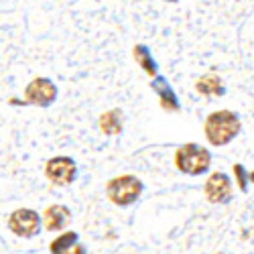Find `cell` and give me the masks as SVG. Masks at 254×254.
Listing matches in <instances>:
<instances>
[{"mask_svg":"<svg viewBox=\"0 0 254 254\" xmlns=\"http://www.w3.org/2000/svg\"><path fill=\"white\" fill-rule=\"evenodd\" d=\"M242 132L240 116L232 110H216L205 116L203 134L211 146H226Z\"/></svg>","mask_w":254,"mask_h":254,"instance_id":"6da1fadb","label":"cell"},{"mask_svg":"<svg viewBox=\"0 0 254 254\" xmlns=\"http://www.w3.org/2000/svg\"><path fill=\"white\" fill-rule=\"evenodd\" d=\"M132 57L138 63V67H142V71L149 75V77H155L159 73V65H157L153 53L149 51V47H146V45H142V43L134 45L132 47Z\"/></svg>","mask_w":254,"mask_h":254,"instance_id":"7c38bea8","label":"cell"},{"mask_svg":"<svg viewBox=\"0 0 254 254\" xmlns=\"http://www.w3.org/2000/svg\"><path fill=\"white\" fill-rule=\"evenodd\" d=\"M98 126L106 136H118L124 130V114L120 108H112L100 114L98 118Z\"/></svg>","mask_w":254,"mask_h":254,"instance_id":"30bf717a","label":"cell"},{"mask_svg":"<svg viewBox=\"0 0 254 254\" xmlns=\"http://www.w3.org/2000/svg\"><path fill=\"white\" fill-rule=\"evenodd\" d=\"M232 171H234V179H236V185H238V189L242 193H246L248 191V171H246V167L242 165V163H236L234 167H232Z\"/></svg>","mask_w":254,"mask_h":254,"instance_id":"5bb4252c","label":"cell"},{"mask_svg":"<svg viewBox=\"0 0 254 254\" xmlns=\"http://www.w3.org/2000/svg\"><path fill=\"white\" fill-rule=\"evenodd\" d=\"M203 193L205 199L214 205H224L232 201V193H234V185H232V179L228 173L224 171H216L211 173L203 185Z\"/></svg>","mask_w":254,"mask_h":254,"instance_id":"52a82bcc","label":"cell"},{"mask_svg":"<svg viewBox=\"0 0 254 254\" xmlns=\"http://www.w3.org/2000/svg\"><path fill=\"white\" fill-rule=\"evenodd\" d=\"M142 191H144V183L130 173L116 175L106 183V197L118 207H130L140 199Z\"/></svg>","mask_w":254,"mask_h":254,"instance_id":"3957f363","label":"cell"},{"mask_svg":"<svg viewBox=\"0 0 254 254\" xmlns=\"http://www.w3.org/2000/svg\"><path fill=\"white\" fill-rule=\"evenodd\" d=\"M248 181L254 185V169H252V171H248Z\"/></svg>","mask_w":254,"mask_h":254,"instance_id":"9a60e30c","label":"cell"},{"mask_svg":"<svg viewBox=\"0 0 254 254\" xmlns=\"http://www.w3.org/2000/svg\"><path fill=\"white\" fill-rule=\"evenodd\" d=\"M151 90L159 96V102H161V108L169 114H173V112H179L181 110V102L175 94V90L171 88V83L167 81L165 75L157 73L155 77H151Z\"/></svg>","mask_w":254,"mask_h":254,"instance_id":"9c48e42d","label":"cell"},{"mask_svg":"<svg viewBox=\"0 0 254 254\" xmlns=\"http://www.w3.org/2000/svg\"><path fill=\"white\" fill-rule=\"evenodd\" d=\"M175 167L177 171L189 177H199L209 171L211 153L197 142H185L175 151Z\"/></svg>","mask_w":254,"mask_h":254,"instance_id":"7a4b0ae2","label":"cell"},{"mask_svg":"<svg viewBox=\"0 0 254 254\" xmlns=\"http://www.w3.org/2000/svg\"><path fill=\"white\" fill-rule=\"evenodd\" d=\"M8 230L18 238H35L43 224H41V216L39 211L31 209V207H18L8 216Z\"/></svg>","mask_w":254,"mask_h":254,"instance_id":"277c9868","label":"cell"},{"mask_svg":"<svg viewBox=\"0 0 254 254\" xmlns=\"http://www.w3.org/2000/svg\"><path fill=\"white\" fill-rule=\"evenodd\" d=\"M77 240H79L77 232H73V230H63V232H59V236L49 244V252H53V254L71 252L73 246H77Z\"/></svg>","mask_w":254,"mask_h":254,"instance_id":"4fadbf2b","label":"cell"},{"mask_svg":"<svg viewBox=\"0 0 254 254\" xmlns=\"http://www.w3.org/2000/svg\"><path fill=\"white\" fill-rule=\"evenodd\" d=\"M41 224H43L45 232H63L71 224V209L63 203H53L45 207L43 216H41Z\"/></svg>","mask_w":254,"mask_h":254,"instance_id":"ba28073f","label":"cell"},{"mask_svg":"<svg viewBox=\"0 0 254 254\" xmlns=\"http://www.w3.org/2000/svg\"><path fill=\"white\" fill-rule=\"evenodd\" d=\"M195 92L199 96H224L226 86L220 75L216 73H205L195 81Z\"/></svg>","mask_w":254,"mask_h":254,"instance_id":"8fae6325","label":"cell"},{"mask_svg":"<svg viewBox=\"0 0 254 254\" xmlns=\"http://www.w3.org/2000/svg\"><path fill=\"white\" fill-rule=\"evenodd\" d=\"M165 2H177V0H165Z\"/></svg>","mask_w":254,"mask_h":254,"instance_id":"2e32d148","label":"cell"},{"mask_svg":"<svg viewBox=\"0 0 254 254\" xmlns=\"http://www.w3.org/2000/svg\"><path fill=\"white\" fill-rule=\"evenodd\" d=\"M57 100V86L49 77H33L31 83L25 88L23 104L37 106V108H49Z\"/></svg>","mask_w":254,"mask_h":254,"instance_id":"8992f818","label":"cell"},{"mask_svg":"<svg viewBox=\"0 0 254 254\" xmlns=\"http://www.w3.org/2000/svg\"><path fill=\"white\" fill-rule=\"evenodd\" d=\"M45 177L57 187H67L77 179V163L65 155L51 157L45 163Z\"/></svg>","mask_w":254,"mask_h":254,"instance_id":"5b68a950","label":"cell"}]
</instances>
